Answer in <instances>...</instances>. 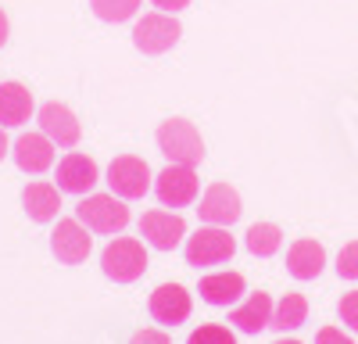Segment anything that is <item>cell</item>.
Instances as JSON below:
<instances>
[{
	"label": "cell",
	"instance_id": "obj_1",
	"mask_svg": "<svg viewBox=\"0 0 358 344\" xmlns=\"http://www.w3.org/2000/svg\"><path fill=\"white\" fill-rule=\"evenodd\" d=\"M158 148L176 165H197L204 158V140L194 122L187 119H165L158 126Z\"/></svg>",
	"mask_w": 358,
	"mask_h": 344
},
{
	"label": "cell",
	"instance_id": "obj_2",
	"mask_svg": "<svg viewBox=\"0 0 358 344\" xmlns=\"http://www.w3.org/2000/svg\"><path fill=\"white\" fill-rule=\"evenodd\" d=\"M76 215L86 229L94 234H122L129 222V208L122 205L118 194H90L76 205Z\"/></svg>",
	"mask_w": 358,
	"mask_h": 344
},
{
	"label": "cell",
	"instance_id": "obj_3",
	"mask_svg": "<svg viewBox=\"0 0 358 344\" xmlns=\"http://www.w3.org/2000/svg\"><path fill=\"white\" fill-rule=\"evenodd\" d=\"M101 266H104V276L115 280V283H133L143 276L147 269V251L136 237H115L104 255H101Z\"/></svg>",
	"mask_w": 358,
	"mask_h": 344
},
{
	"label": "cell",
	"instance_id": "obj_4",
	"mask_svg": "<svg viewBox=\"0 0 358 344\" xmlns=\"http://www.w3.org/2000/svg\"><path fill=\"white\" fill-rule=\"evenodd\" d=\"M236 251V241L229 237L226 226H201L197 234L187 241V262L190 266H222Z\"/></svg>",
	"mask_w": 358,
	"mask_h": 344
},
{
	"label": "cell",
	"instance_id": "obj_5",
	"mask_svg": "<svg viewBox=\"0 0 358 344\" xmlns=\"http://www.w3.org/2000/svg\"><path fill=\"white\" fill-rule=\"evenodd\" d=\"M108 187L122 201H136L151 190V169H147V162L136 158V155H118L108 165Z\"/></svg>",
	"mask_w": 358,
	"mask_h": 344
},
{
	"label": "cell",
	"instance_id": "obj_6",
	"mask_svg": "<svg viewBox=\"0 0 358 344\" xmlns=\"http://www.w3.org/2000/svg\"><path fill=\"white\" fill-rule=\"evenodd\" d=\"M183 29L179 22L169 15V11H155V15H143L133 29V43L143 50V54H165L179 43Z\"/></svg>",
	"mask_w": 358,
	"mask_h": 344
},
{
	"label": "cell",
	"instance_id": "obj_7",
	"mask_svg": "<svg viewBox=\"0 0 358 344\" xmlns=\"http://www.w3.org/2000/svg\"><path fill=\"white\" fill-rule=\"evenodd\" d=\"M197 172H194V165H169L162 176L155 180V190H158V201L165 208H187L190 201L197 197Z\"/></svg>",
	"mask_w": 358,
	"mask_h": 344
},
{
	"label": "cell",
	"instance_id": "obj_8",
	"mask_svg": "<svg viewBox=\"0 0 358 344\" xmlns=\"http://www.w3.org/2000/svg\"><path fill=\"white\" fill-rule=\"evenodd\" d=\"M90 248H94V241H90L86 234V226L79 219H62L54 226V234H50V251L57 255V262H65V266H79L90 258Z\"/></svg>",
	"mask_w": 358,
	"mask_h": 344
},
{
	"label": "cell",
	"instance_id": "obj_9",
	"mask_svg": "<svg viewBox=\"0 0 358 344\" xmlns=\"http://www.w3.org/2000/svg\"><path fill=\"white\" fill-rule=\"evenodd\" d=\"M241 194H236L229 183H212L204 190V197H201V208H197V215H201V222H208V226H233L236 219H241Z\"/></svg>",
	"mask_w": 358,
	"mask_h": 344
},
{
	"label": "cell",
	"instance_id": "obj_10",
	"mask_svg": "<svg viewBox=\"0 0 358 344\" xmlns=\"http://www.w3.org/2000/svg\"><path fill=\"white\" fill-rule=\"evenodd\" d=\"M140 237L151 248H158V251H172L179 241L187 237V222H183V215H176V212L155 208V212H147L140 219Z\"/></svg>",
	"mask_w": 358,
	"mask_h": 344
},
{
	"label": "cell",
	"instance_id": "obj_11",
	"mask_svg": "<svg viewBox=\"0 0 358 344\" xmlns=\"http://www.w3.org/2000/svg\"><path fill=\"white\" fill-rule=\"evenodd\" d=\"M151 315L162 327H179L190 320V294L179 283H162L151 294Z\"/></svg>",
	"mask_w": 358,
	"mask_h": 344
},
{
	"label": "cell",
	"instance_id": "obj_12",
	"mask_svg": "<svg viewBox=\"0 0 358 344\" xmlns=\"http://www.w3.org/2000/svg\"><path fill=\"white\" fill-rule=\"evenodd\" d=\"M40 129L57 143V148H76L83 129H79V119L72 115L69 104H57V101H47L40 108Z\"/></svg>",
	"mask_w": 358,
	"mask_h": 344
},
{
	"label": "cell",
	"instance_id": "obj_13",
	"mask_svg": "<svg viewBox=\"0 0 358 344\" xmlns=\"http://www.w3.org/2000/svg\"><path fill=\"white\" fill-rule=\"evenodd\" d=\"M101 180V169L94 158L86 155H65L62 162H57V190L65 194H86L94 190Z\"/></svg>",
	"mask_w": 358,
	"mask_h": 344
},
{
	"label": "cell",
	"instance_id": "obj_14",
	"mask_svg": "<svg viewBox=\"0 0 358 344\" xmlns=\"http://www.w3.org/2000/svg\"><path fill=\"white\" fill-rule=\"evenodd\" d=\"M15 162L22 172H43L54 165V140L40 129V133H22L15 140Z\"/></svg>",
	"mask_w": 358,
	"mask_h": 344
},
{
	"label": "cell",
	"instance_id": "obj_15",
	"mask_svg": "<svg viewBox=\"0 0 358 344\" xmlns=\"http://www.w3.org/2000/svg\"><path fill=\"white\" fill-rule=\"evenodd\" d=\"M322 266H326V251H322L319 241L301 237V241L290 244V251H287V269H290V276H297V280H315V276L322 273Z\"/></svg>",
	"mask_w": 358,
	"mask_h": 344
},
{
	"label": "cell",
	"instance_id": "obj_16",
	"mask_svg": "<svg viewBox=\"0 0 358 344\" xmlns=\"http://www.w3.org/2000/svg\"><path fill=\"white\" fill-rule=\"evenodd\" d=\"M33 115V94L22 83H0V126H25Z\"/></svg>",
	"mask_w": 358,
	"mask_h": 344
},
{
	"label": "cell",
	"instance_id": "obj_17",
	"mask_svg": "<svg viewBox=\"0 0 358 344\" xmlns=\"http://www.w3.org/2000/svg\"><path fill=\"white\" fill-rule=\"evenodd\" d=\"M229 323L236 330H244V334H258L265 327H273V301H268V294L265 291H255L241 308H233Z\"/></svg>",
	"mask_w": 358,
	"mask_h": 344
},
{
	"label": "cell",
	"instance_id": "obj_18",
	"mask_svg": "<svg viewBox=\"0 0 358 344\" xmlns=\"http://www.w3.org/2000/svg\"><path fill=\"white\" fill-rule=\"evenodd\" d=\"M22 208L29 212V219L50 222V219H57V212H62V194H57V187H50V183H29L22 190Z\"/></svg>",
	"mask_w": 358,
	"mask_h": 344
},
{
	"label": "cell",
	"instance_id": "obj_19",
	"mask_svg": "<svg viewBox=\"0 0 358 344\" xmlns=\"http://www.w3.org/2000/svg\"><path fill=\"white\" fill-rule=\"evenodd\" d=\"M244 294V276L241 273H215L201 280V298L208 305H233Z\"/></svg>",
	"mask_w": 358,
	"mask_h": 344
},
{
	"label": "cell",
	"instance_id": "obj_20",
	"mask_svg": "<svg viewBox=\"0 0 358 344\" xmlns=\"http://www.w3.org/2000/svg\"><path fill=\"white\" fill-rule=\"evenodd\" d=\"M308 320V301L305 294H283L280 305L273 308V327L276 330H297Z\"/></svg>",
	"mask_w": 358,
	"mask_h": 344
},
{
	"label": "cell",
	"instance_id": "obj_21",
	"mask_svg": "<svg viewBox=\"0 0 358 344\" xmlns=\"http://www.w3.org/2000/svg\"><path fill=\"white\" fill-rule=\"evenodd\" d=\"M280 244H283V234H280L276 222H255V226L248 229V251L258 255V258L276 255Z\"/></svg>",
	"mask_w": 358,
	"mask_h": 344
},
{
	"label": "cell",
	"instance_id": "obj_22",
	"mask_svg": "<svg viewBox=\"0 0 358 344\" xmlns=\"http://www.w3.org/2000/svg\"><path fill=\"white\" fill-rule=\"evenodd\" d=\"M90 8L101 22H129L140 8V0H90Z\"/></svg>",
	"mask_w": 358,
	"mask_h": 344
},
{
	"label": "cell",
	"instance_id": "obj_23",
	"mask_svg": "<svg viewBox=\"0 0 358 344\" xmlns=\"http://www.w3.org/2000/svg\"><path fill=\"white\" fill-rule=\"evenodd\" d=\"M187 344H236V337H233L226 327H219V323H208V327L194 330Z\"/></svg>",
	"mask_w": 358,
	"mask_h": 344
},
{
	"label": "cell",
	"instance_id": "obj_24",
	"mask_svg": "<svg viewBox=\"0 0 358 344\" xmlns=\"http://www.w3.org/2000/svg\"><path fill=\"white\" fill-rule=\"evenodd\" d=\"M337 273H341V280H358V241H351V244L341 248Z\"/></svg>",
	"mask_w": 358,
	"mask_h": 344
},
{
	"label": "cell",
	"instance_id": "obj_25",
	"mask_svg": "<svg viewBox=\"0 0 358 344\" xmlns=\"http://www.w3.org/2000/svg\"><path fill=\"white\" fill-rule=\"evenodd\" d=\"M341 320L351 327V330H358V291H351V294H344L341 298Z\"/></svg>",
	"mask_w": 358,
	"mask_h": 344
},
{
	"label": "cell",
	"instance_id": "obj_26",
	"mask_svg": "<svg viewBox=\"0 0 358 344\" xmlns=\"http://www.w3.org/2000/svg\"><path fill=\"white\" fill-rule=\"evenodd\" d=\"M129 344H169V334H165V330H155V327H147V330H136Z\"/></svg>",
	"mask_w": 358,
	"mask_h": 344
},
{
	"label": "cell",
	"instance_id": "obj_27",
	"mask_svg": "<svg viewBox=\"0 0 358 344\" xmlns=\"http://www.w3.org/2000/svg\"><path fill=\"white\" fill-rule=\"evenodd\" d=\"M315 344H355V341L344 337V330H337V327H322L315 334Z\"/></svg>",
	"mask_w": 358,
	"mask_h": 344
},
{
	"label": "cell",
	"instance_id": "obj_28",
	"mask_svg": "<svg viewBox=\"0 0 358 344\" xmlns=\"http://www.w3.org/2000/svg\"><path fill=\"white\" fill-rule=\"evenodd\" d=\"M151 4H155L158 11H169V15H176V11L190 8V0H151Z\"/></svg>",
	"mask_w": 358,
	"mask_h": 344
},
{
	"label": "cell",
	"instance_id": "obj_29",
	"mask_svg": "<svg viewBox=\"0 0 358 344\" xmlns=\"http://www.w3.org/2000/svg\"><path fill=\"white\" fill-rule=\"evenodd\" d=\"M8 43V15H4V8H0V47Z\"/></svg>",
	"mask_w": 358,
	"mask_h": 344
},
{
	"label": "cell",
	"instance_id": "obj_30",
	"mask_svg": "<svg viewBox=\"0 0 358 344\" xmlns=\"http://www.w3.org/2000/svg\"><path fill=\"white\" fill-rule=\"evenodd\" d=\"M11 148H8V136H4V126H0V162H4V155H8Z\"/></svg>",
	"mask_w": 358,
	"mask_h": 344
},
{
	"label": "cell",
	"instance_id": "obj_31",
	"mask_svg": "<svg viewBox=\"0 0 358 344\" xmlns=\"http://www.w3.org/2000/svg\"><path fill=\"white\" fill-rule=\"evenodd\" d=\"M276 344H301V341H276Z\"/></svg>",
	"mask_w": 358,
	"mask_h": 344
}]
</instances>
